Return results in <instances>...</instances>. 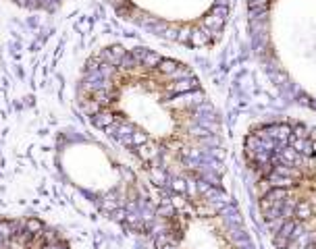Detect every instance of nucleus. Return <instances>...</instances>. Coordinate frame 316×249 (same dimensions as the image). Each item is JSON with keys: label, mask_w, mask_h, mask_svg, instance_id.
I'll use <instances>...</instances> for the list:
<instances>
[{"label": "nucleus", "mask_w": 316, "mask_h": 249, "mask_svg": "<svg viewBox=\"0 0 316 249\" xmlns=\"http://www.w3.org/2000/svg\"><path fill=\"white\" fill-rule=\"evenodd\" d=\"M262 222L279 249H316V129L260 125L243 144Z\"/></svg>", "instance_id": "f03ea898"}, {"label": "nucleus", "mask_w": 316, "mask_h": 249, "mask_svg": "<svg viewBox=\"0 0 316 249\" xmlns=\"http://www.w3.org/2000/svg\"><path fill=\"white\" fill-rule=\"evenodd\" d=\"M17 4L21 6H27V8H46V10H52L58 2L63 0H15Z\"/></svg>", "instance_id": "20e7f679"}, {"label": "nucleus", "mask_w": 316, "mask_h": 249, "mask_svg": "<svg viewBox=\"0 0 316 249\" xmlns=\"http://www.w3.org/2000/svg\"><path fill=\"white\" fill-rule=\"evenodd\" d=\"M75 100L90 125L160 187L206 183L220 150L218 116L183 63L150 48L106 46L81 69Z\"/></svg>", "instance_id": "f257e3e1"}, {"label": "nucleus", "mask_w": 316, "mask_h": 249, "mask_svg": "<svg viewBox=\"0 0 316 249\" xmlns=\"http://www.w3.org/2000/svg\"><path fill=\"white\" fill-rule=\"evenodd\" d=\"M0 249H71V243L42 218L0 216Z\"/></svg>", "instance_id": "7ed1b4c3"}]
</instances>
